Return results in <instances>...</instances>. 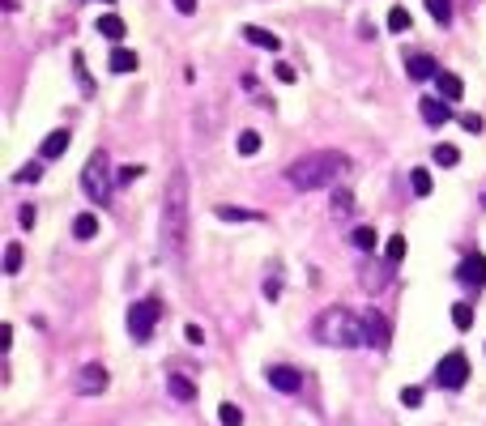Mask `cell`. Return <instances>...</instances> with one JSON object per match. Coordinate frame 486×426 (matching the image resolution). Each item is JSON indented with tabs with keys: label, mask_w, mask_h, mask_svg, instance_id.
<instances>
[{
	"label": "cell",
	"mask_w": 486,
	"mask_h": 426,
	"mask_svg": "<svg viewBox=\"0 0 486 426\" xmlns=\"http://www.w3.org/2000/svg\"><path fill=\"white\" fill-rule=\"evenodd\" d=\"M350 243H354L359 252H376V230H371V226H359V230L350 235Z\"/></svg>",
	"instance_id": "cell-26"
},
{
	"label": "cell",
	"mask_w": 486,
	"mask_h": 426,
	"mask_svg": "<svg viewBox=\"0 0 486 426\" xmlns=\"http://www.w3.org/2000/svg\"><path fill=\"white\" fill-rule=\"evenodd\" d=\"M68 141H73V137H68L64 128H56V132H47V137H43V162H56V158H60V154L68 149Z\"/></svg>",
	"instance_id": "cell-15"
},
{
	"label": "cell",
	"mask_w": 486,
	"mask_h": 426,
	"mask_svg": "<svg viewBox=\"0 0 486 426\" xmlns=\"http://www.w3.org/2000/svg\"><path fill=\"white\" fill-rule=\"evenodd\" d=\"M98 34H102V38H111V43H120V38H124V17L102 13V17H98Z\"/></svg>",
	"instance_id": "cell-17"
},
{
	"label": "cell",
	"mask_w": 486,
	"mask_h": 426,
	"mask_svg": "<svg viewBox=\"0 0 486 426\" xmlns=\"http://www.w3.org/2000/svg\"><path fill=\"white\" fill-rule=\"evenodd\" d=\"M431 158H435L440 166H457V162H461V149H457V145H435Z\"/></svg>",
	"instance_id": "cell-25"
},
{
	"label": "cell",
	"mask_w": 486,
	"mask_h": 426,
	"mask_svg": "<svg viewBox=\"0 0 486 426\" xmlns=\"http://www.w3.org/2000/svg\"><path fill=\"white\" fill-rule=\"evenodd\" d=\"M384 260H389V265H401V260H406V235H393V239L384 243Z\"/></svg>",
	"instance_id": "cell-23"
},
{
	"label": "cell",
	"mask_w": 486,
	"mask_h": 426,
	"mask_svg": "<svg viewBox=\"0 0 486 426\" xmlns=\"http://www.w3.org/2000/svg\"><path fill=\"white\" fill-rule=\"evenodd\" d=\"M461 128H465V132H482L486 119L478 115V111H465V115H461Z\"/></svg>",
	"instance_id": "cell-35"
},
{
	"label": "cell",
	"mask_w": 486,
	"mask_h": 426,
	"mask_svg": "<svg viewBox=\"0 0 486 426\" xmlns=\"http://www.w3.org/2000/svg\"><path fill=\"white\" fill-rule=\"evenodd\" d=\"M73 235H77V239H94V235H98V218H94V213H77V218H73Z\"/></svg>",
	"instance_id": "cell-21"
},
{
	"label": "cell",
	"mask_w": 486,
	"mask_h": 426,
	"mask_svg": "<svg viewBox=\"0 0 486 426\" xmlns=\"http://www.w3.org/2000/svg\"><path fill=\"white\" fill-rule=\"evenodd\" d=\"M102 4H111V0H102Z\"/></svg>",
	"instance_id": "cell-43"
},
{
	"label": "cell",
	"mask_w": 486,
	"mask_h": 426,
	"mask_svg": "<svg viewBox=\"0 0 486 426\" xmlns=\"http://www.w3.org/2000/svg\"><path fill=\"white\" fill-rule=\"evenodd\" d=\"M239 34H243L252 47H265V51H278V47H282V38H278L273 30H265V26H243Z\"/></svg>",
	"instance_id": "cell-13"
},
{
	"label": "cell",
	"mask_w": 486,
	"mask_h": 426,
	"mask_svg": "<svg viewBox=\"0 0 486 426\" xmlns=\"http://www.w3.org/2000/svg\"><path fill=\"white\" fill-rule=\"evenodd\" d=\"M273 73H278V81H295V77H299V73H295V64H286V60H282V64H273Z\"/></svg>",
	"instance_id": "cell-37"
},
{
	"label": "cell",
	"mask_w": 486,
	"mask_h": 426,
	"mask_svg": "<svg viewBox=\"0 0 486 426\" xmlns=\"http://www.w3.org/2000/svg\"><path fill=\"white\" fill-rule=\"evenodd\" d=\"M401 405L406 410H418L423 405V388H401Z\"/></svg>",
	"instance_id": "cell-36"
},
{
	"label": "cell",
	"mask_w": 486,
	"mask_h": 426,
	"mask_svg": "<svg viewBox=\"0 0 486 426\" xmlns=\"http://www.w3.org/2000/svg\"><path fill=\"white\" fill-rule=\"evenodd\" d=\"M222 222H260V213H252V209H235V205H218L213 209Z\"/></svg>",
	"instance_id": "cell-20"
},
{
	"label": "cell",
	"mask_w": 486,
	"mask_h": 426,
	"mask_svg": "<svg viewBox=\"0 0 486 426\" xmlns=\"http://www.w3.org/2000/svg\"><path fill=\"white\" fill-rule=\"evenodd\" d=\"M363 333H367V346H371V350H384V346H389V320H384L376 307L367 311V320H363Z\"/></svg>",
	"instance_id": "cell-10"
},
{
	"label": "cell",
	"mask_w": 486,
	"mask_h": 426,
	"mask_svg": "<svg viewBox=\"0 0 486 426\" xmlns=\"http://www.w3.org/2000/svg\"><path fill=\"white\" fill-rule=\"evenodd\" d=\"M107 384H111L107 367H102V363H85V367L77 371V380H73V393H77V397H98V393H107Z\"/></svg>",
	"instance_id": "cell-7"
},
{
	"label": "cell",
	"mask_w": 486,
	"mask_h": 426,
	"mask_svg": "<svg viewBox=\"0 0 486 426\" xmlns=\"http://www.w3.org/2000/svg\"><path fill=\"white\" fill-rule=\"evenodd\" d=\"M465 380H470V358H465L461 350L444 354L440 367H435V384H440V388H465Z\"/></svg>",
	"instance_id": "cell-6"
},
{
	"label": "cell",
	"mask_w": 486,
	"mask_h": 426,
	"mask_svg": "<svg viewBox=\"0 0 486 426\" xmlns=\"http://www.w3.org/2000/svg\"><path fill=\"white\" fill-rule=\"evenodd\" d=\"M457 282L470 286V290H482L486 286V256L482 252H474V256H465V260L457 265Z\"/></svg>",
	"instance_id": "cell-8"
},
{
	"label": "cell",
	"mask_w": 486,
	"mask_h": 426,
	"mask_svg": "<svg viewBox=\"0 0 486 426\" xmlns=\"http://www.w3.org/2000/svg\"><path fill=\"white\" fill-rule=\"evenodd\" d=\"M218 422L222 426H243V410L226 401V405H218Z\"/></svg>",
	"instance_id": "cell-28"
},
{
	"label": "cell",
	"mask_w": 486,
	"mask_h": 426,
	"mask_svg": "<svg viewBox=\"0 0 486 426\" xmlns=\"http://www.w3.org/2000/svg\"><path fill=\"white\" fill-rule=\"evenodd\" d=\"M167 393H171L175 401H184V405H188V401H196V384H192L188 376H175V371L167 376Z\"/></svg>",
	"instance_id": "cell-16"
},
{
	"label": "cell",
	"mask_w": 486,
	"mask_h": 426,
	"mask_svg": "<svg viewBox=\"0 0 486 426\" xmlns=\"http://www.w3.org/2000/svg\"><path fill=\"white\" fill-rule=\"evenodd\" d=\"M107 68H111V73H132V68H137V51H128V47H115Z\"/></svg>",
	"instance_id": "cell-18"
},
{
	"label": "cell",
	"mask_w": 486,
	"mask_h": 426,
	"mask_svg": "<svg viewBox=\"0 0 486 426\" xmlns=\"http://www.w3.org/2000/svg\"><path fill=\"white\" fill-rule=\"evenodd\" d=\"M9 346H13V324L0 329V350H9Z\"/></svg>",
	"instance_id": "cell-40"
},
{
	"label": "cell",
	"mask_w": 486,
	"mask_h": 426,
	"mask_svg": "<svg viewBox=\"0 0 486 426\" xmlns=\"http://www.w3.org/2000/svg\"><path fill=\"white\" fill-rule=\"evenodd\" d=\"M21 269V243H9L4 247V273H17Z\"/></svg>",
	"instance_id": "cell-32"
},
{
	"label": "cell",
	"mask_w": 486,
	"mask_h": 426,
	"mask_svg": "<svg viewBox=\"0 0 486 426\" xmlns=\"http://www.w3.org/2000/svg\"><path fill=\"white\" fill-rule=\"evenodd\" d=\"M158 316H162V303H158V299H137V303L128 307V333H132L137 341H149Z\"/></svg>",
	"instance_id": "cell-5"
},
{
	"label": "cell",
	"mask_w": 486,
	"mask_h": 426,
	"mask_svg": "<svg viewBox=\"0 0 486 426\" xmlns=\"http://www.w3.org/2000/svg\"><path fill=\"white\" fill-rule=\"evenodd\" d=\"M418 111H423V119H427L431 128H444V124L453 119V107H448L444 98H423V102H418Z\"/></svg>",
	"instance_id": "cell-11"
},
{
	"label": "cell",
	"mask_w": 486,
	"mask_h": 426,
	"mask_svg": "<svg viewBox=\"0 0 486 426\" xmlns=\"http://www.w3.org/2000/svg\"><path fill=\"white\" fill-rule=\"evenodd\" d=\"M235 149H239L243 158H252V154H260V132H252V128H243V132L235 137Z\"/></svg>",
	"instance_id": "cell-19"
},
{
	"label": "cell",
	"mask_w": 486,
	"mask_h": 426,
	"mask_svg": "<svg viewBox=\"0 0 486 426\" xmlns=\"http://www.w3.org/2000/svg\"><path fill=\"white\" fill-rule=\"evenodd\" d=\"M158 235H162V252H167V260L179 269L184 256H188V175H184V166H171V175H167V192H162V226H158Z\"/></svg>",
	"instance_id": "cell-1"
},
{
	"label": "cell",
	"mask_w": 486,
	"mask_h": 426,
	"mask_svg": "<svg viewBox=\"0 0 486 426\" xmlns=\"http://www.w3.org/2000/svg\"><path fill=\"white\" fill-rule=\"evenodd\" d=\"M316 337L333 350H354V346H367V333H363V320L350 316L346 307H324L320 320H316Z\"/></svg>",
	"instance_id": "cell-3"
},
{
	"label": "cell",
	"mask_w": 486,
	"mask_h": 426,
	"mask_svg": "<svg viewBox=\"0 0 486 426\" xmlns=\"http://www.w3.org/2000/svg\"><path fill=\"white\" fill-rule=\"evenodd\" d=\"M73 73H77V85H81L85 94H94V81H90V73H85V55H81V51H73Z\"/></svg>",
	"instance_id": "cell-24"
},
{
	"label": "cell",
	"mask_w": 486,
	"mask_h": 426,
	"mask_svg": "<svg viewBox=\"0 0 486 426\" xmlns=\"http://www.w3.org/2000/svg\"><path fill=\"white\" fill-rule=\"evenodd\" d=\"M342 171H350V158L342 149H312L303 158H295L286 166V179L299 188V192H316V188H329L342 179Z\"/></svg>",
	"instance_id": "cell-2"
},
{
	"label": "cell",
	"mask_w": 486,
	"mask_h": 426,
	"mask_svg": "<svg viewBox=\"0 0 486 426\" xmlns=\"http://www.w3.org/2000/svg\"><path fill=\"white\" fill-rule=\"evenodd\" d=\"M350 213H354V196L346 188H337L333 192V218H350Z\"/></svg>",
	"instance_id": "cell-22"
},
{
	"label": "cell",
	"mask_w": 486,
	"mask_h": 426,
	"mask_svg": "<svg viewBox=\"0 0 486 426\" xmlns=\"http://www.w3.org/2000/svg\"><path fill=\"white\" fill-rule=\"evenodd\" d=\"M38 175H43V162H26V166H21V171H17L13 179H17V183H34Z\"/></svg>",
	"instance_id": "cell-33"
},
{
	"label": "cell",
	"mask_w": 486,
	"mask_h": 426,
	"mask_svg": "<svg viewBox=\"0 0 486 426\" xmlns=\"http://www.w3.org/2000/svg\"><path fill=\"white\" fill-rule=\"evenodd\" d=\"M389 30H393V34H401V30H410V13H406L401 4H397V9H389Z\"/></svg>",
	"instance_id": "cell-30"
},
{
	"label": "cell",
	"mask_w": 486,
	"mask_h": 426,
	"mask_svg": "<svg viewBox=\"0 0 486 426\" xmlns=\"http://www.w3.org/2000/svg\"><path fill=\"white\" fill-rule=\"evenodd\" d=\"M34 218H38V213H34V205H21V209H17V222H21L26 230L34 226Z\"/></svg>",
	"instance_id": "cell-38"
},
{
	"label": "cell",
	"mask_w": 486,
	"mask_h": 426,
	"mask_svg": "<svg viewBox=\"0 0 486 426\" xmlns=\"http://www.w3.org/2000/svg\"><path fill=\"white\" fill-rule=\"evenodd\" d=\"M141 171H145V166H137V162H124V166L115 171V183H132V179H141Z\"/></svg>",
	"instance_id": "cell-34"
},
{
	"label": "cell",
	"mask_w": 486,
	"mask_h": 426,
	"mask_svg": "<svg viewBox=\"0 0 486 426\" xmlns=\"http://www.w3.org/2000/svg\"><path fill=\"white\" fill-rule=\"evenodd\" d=\"M81 188L94 205H107L111 201V162H107V149H94L85 171H81Z\"/></svg>",
	"instance_id": "cell-4"
},
{
	"label": "cell",
	"mask_w": 486,
	"mask_h": 426,
	"mask_svg": "<svg viewBox=\"0 0 486 426\" xmlns=\"http://www.w3.org/2000/svg\"><path fill=\"white\" fill-rule=\"evenodd\" d=\"M269 384H273L278 393H299V388H303V376H299L295 367H269Z\"/></svg>",
	"instance_id": "cell-12"
},
{
	"label": "cell",
	"mask_w": 486,
	"mask_h": 426,
	"mask_svg": "<svg viewBox=\"0 0 486 426\" xmlns=\"http://www.w3.org/2000/svg\"><path fill=\"white\" fill-rule=\"evenodd\" d=\"M435 90H440V98H444V102H457V98L465 94L461 77H457V73H448V68H440V77H435Z\"/></svg>",
	"instance_id": "cell-14"
},
{
	"label": "cell",
	"mask_w": 486,
	"mask_h": 426,
	"mask_svg": "<svg viewBox=\"0 0 486 426\" xmlns=\"http://www.w3.org/2000/svg\"><path fill=\"white\" fill-rule=\"evenodd\" d=\"M4 9H17V0H4Z\"/></svg>",
	"instance_id": "cell-42"
},
{
	"label": "cell",
	"mask_w": 486,
	"mask_h": 426,
	"mask_svg": "<svg viewBox=\"0 0 486 426\" xmlns=\"http://www.w3.org/2000/svg\"><path fill=\"white\" fill-rule=\"evenodd\" d=\"M175 9H179L184 17H188V13H196V0H175Z\"/></svg>",
	"instance_id": "cell-41"
},
{
	"label": "cell",
	"mask_w": 486,
	"mask_h": 426,
	"mask_svg": "<svg viewBox=\"0 0 486 426\" xmlns=\"http://www.w3.org/2000/svg\"><path fill=\"white\" fill-rule=\"evenodd\" d=\"M184 337H188L192 346H205V333H201V324H188V329H184Z\"/></svg>",
	"instance_id": "cell-39"
},
{
	"label": "cell",
	"mask_w": 486,
	"mask_h": 426,
	"mask_svg": "<svg viewBox=\"0 0 486 426\" xmlns=\"http://www.w3.org/2000/svg\"><path fill=\"white\" fill-rule=\"evenodd\" d=\"M427 13H431L440 26H448V21H453V0H427Z\"/></svg>",
	"instance_id": "cell-27"
},
{
	"label": "cell",
	"mask_w": 486,
	"mask_h": 426,
	"mask_svg": "<svg viewBox=\"0 0 486 426\" xmlns=\"http://www.w3.org/2000/svg\"><path fill=\"white\" fill-rule=\"evenodd\" d=\"M410 188L414 196H431V171H410Z\"/></svg>",
	"instance_id": "cell-29"
},
{
	"label": "cell",
	"mask_w": 486,
	"mask_h": 426,
	"mask_svg": "<svg viewBox=\"0 0 486 426\" xmlns=\"http://www.w3.org/2000/svg\"><path fill=\"white\" fill-rule=\"evenodd\" d=\"M406 73H410V81H435L440 77V64L427 51H406Z\"/></svg>",
	"instance_id": "cell-9"
},
{
	"label": "cell",
	"mask_w": 486,
	"mask_h": 426,
	"mask_svg": "<svg viewBox=\"0 0 486 426\" xmlns=\"http://www.w3.org/2000/svg\"><path fill=\"white\" fill-rule=\"evenodd\" d=\"M453 324L465 333V329L474 324V307H470V303H457V307H453Z\"/></svg>",
	"instance_id": "cell-31"
}]
</instances>
